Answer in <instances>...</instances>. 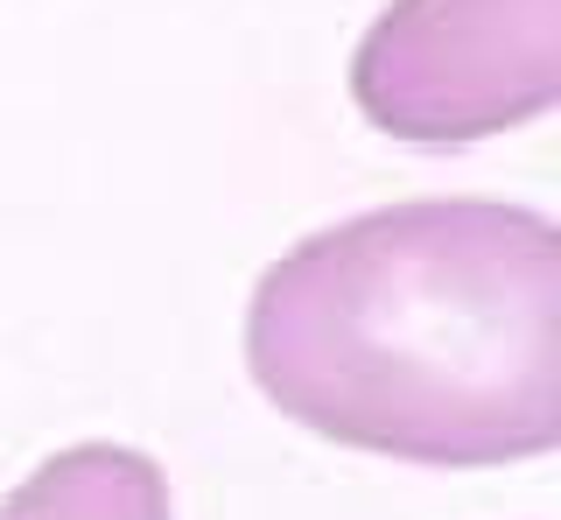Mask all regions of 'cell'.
Returning <instances> with one entry per match:
<instances>
[{"label": "cell", "instance_id": "6da1fadb", "mask_svg": "<svg viewBox=\"0 0 561 520\" xmlns=\"http://www.w3.org/2000/svg\"><path fill=\"white\" fill-rule=\"evenodd\" d=\"M245 366L288 422L373 457H540L561 437V233L499 197L323 225L260 274Z\"/></svg>", "mask_w": 561, "mask_h": 520}, {"label": "cell", "instance_id": "7a4b0ae2", "mask_svg": "<svg viewBox=\"0 0 561 520\" xmlns=\"http://www.w3.org/2000/svg\"><path fill=\"white\" fill-rule=\"evenodd\" d=\"M554 0L519 8H386L358 43L351 84L373 127L456 148L554 106Z\"/></svg>", "mask_w": 561, "mask_h": 520}, {"label": "cell", "instance_id": "3957f363", "mask_svg": "<svg viewBox=\"0 0 561 520\" xmlns=\"http://www.w3.org/2000/svg\"><path fill=\"white\" fill-rule=\"evenodd\" d=\"M0 520H175L169 478L127 443H70L0 499Z\"/></svg>", "mask_w": 561, "mask_h": 520}]
</instances>
